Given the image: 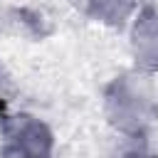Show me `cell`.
<instances>
[{
    "label": "cell",
    "mask_w": 158,
    "mask_h": 158,
    "mask_svg": "<svg viewBox=\"0 0 158 158\" xmlns=\"http://www.w3.org/2000/svg\"><path fill=\"white\" fill-rule=\"evenodd\" d=\"M49 133L42 123L30 116H15L7 128V151L15 158H47L49 156Z\"/></svg>",
    "instance_id": "cell-1"
},
{
    "label": "cell",
    "mask_w": 158,
    "mask_h": 158,
    "mask_svg": "<svg viewBox=\"0 0 158 158\" xmlns=\"http://www.w3.org/2000/svg\"><path fill=\"white\" fill-rule=\"evenodd\" d=\"M74 2L106 22H118L131 10V0H74Z\"/></svg>",
    "instance_id": "cell-3"
},
{
    "label": "cell",
    "mask_w": 158,
    "mask_h": 158,
    "mask_svg": "<svg viewBox=\"0 0 158 158\" xmlns=\"http://www.w3.org/2000/svg\"><path fill=\"white\" fill-rule=\"evenodd\" d=\"M133 47L136 57H141V64L158 67V15L146 10L133 30Z\"/></svg>",
    "instance_id": "cell-2"
}]
</instances>
